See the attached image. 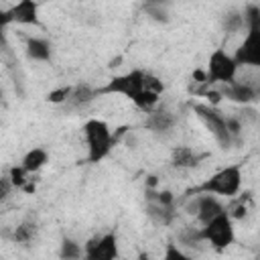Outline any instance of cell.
Listing matches in <instances>:
<instances>
[{"label":"cell","instance_id":"cell-5","mask_svg":"<svg viewBox=\"0 0 260 260\" xmlns=\"http://www.w3.org/2000/svg\"><path fill=\"white\" fill-rule=\"evenodd\" d=\"M238 65L234 61V57L225 51V49H215L209 59H207V67H205V79L209 85L213 83H221L228 85L232 81H236L238 75Z\"/></svg>","mask_w":260,"mask_h":260},{"label":"cell","instance_id":"cell-8","mask_svg":"<svg viewBox=\"0 0 260 260\" xmlns=\"http://www.w3.org/2000/svg\"><path fill=\"white\" fill-rule=\"evenodd\" d=\"M256 32L258 30H246L244 41L238 45L236 53L232 55L238 67H260V53H258V43H256Z\"/></svg>","mask_w":260,"mask_h":260},{"label":"cell","instance_id":"cell-30","mask_svg":"<svg viewBox=\"0 0 260 260\" xmlns=\"http://www.w3.org/2000/svg\"><path fill=\"white\" fill-rule=\"evenodd\" d=\"M14 187L10 185V181H8V177H0V201L2 199H6L8 195H10V191H12Z\"/></svg>","mask_w":260,"mask_h":260},{"label":"cell","instance_id":"cell-3","mask_svg":"<svg viewBox=\"0 0 260 260\" xmlns=\"http://www.w3.org/2000/svg\"><path fill=\"white\" fill-rule=\"evenodd\" d=\"M197 234H199V240L201 242H207L217 252L228 250L236 242V228H234V221L228 217L225 211L219 213V215H215L205 225L197 228Z\"/></svg>","mask_w":260,"mask_h":260},{"label":"cell","instance_id":"cell-27","mask_svg":"<svg viewBox=\"0 0 260 260\" xmlns=\"http://www.w3.org/2000/svg\"><path fill=\"white\" fill-rule=\"evenodd\" d=\"M144 10H146V14H148L152 20H156V22H167V20H169V14H167V10L162 8V4H146Z\"/></svg>","mask_w":260,"mask_h":260},{"label":"cell","instance_id":"cell-10","mask_svg":"<svg viewBox=\"0 0 260 260\" xmlns=\"http://www.w3.org/2000/svg\"><path fill=\"white\" fill-rule=\"evenodd\" d=\"M195 201H197L195 217H197V221H199L201 225H205V223L211 221L215 215H219V213L225 211L223 203H221L215 195H197Z\"/></svg>","mask_w":260,"mask_h":260},{"label":"cell","instance_id":"cell-32","mask_svg":"<svg viewBox=\"0 0 260 260\" xmlns=\"http://www.w3.org/2000/svg\"><path fill=\"white\" fill-rule=\"evenodd\" d=\"M134 260H152V258H150V254H148L146 250H140V252L136 254V258H134Z\"/></svg>","mask_w":260,"mask_h":260},{"label":"cell","instance_id":"cell-7","mask_svg":"<svg viewBox=\"0 0 260 260\" xmlns=\"http://www.w3.org/2000/svg\"><path fill=\"white\" fill-rule=\"evenodd\" d=\"M120 256V244L118 236L114 232L91 236L83 244V258L81 260H118Z\"/></svg>","mask_w":260,"mask_h":260},{"label":"cell","instance_id":"cell-9","mask_svg":"<svg viewBox=\"0 0 260 260\" xmlns=\"http://www.w3.org/2000/svg\"><path fill=\"white\" fill-rule=\"evenodd\" d=\"M219 93H221V98L242 104V106H250V104L258 102V89L248 81H232L228 85H221Z\"/></svg>","mask_w":260,"mask_h":260},{"label":"cell","instance_id":"cell-6","mask_svg":"<svg viewBox=\"0 0 260 260\" xmlns=\"http://www.w3.org/2000/svg\"><path fill=\"white\" fill-rule=\"evenodd\" d=\"M191 108H193L195 116L203 122V126L213 134L215 142L221 148H230L234 144L232 142V136L228 134V128H225V116L217 108H213L209 104H193Z\"/></svg>","mask_w":260,"mask_h":260},{"label":"cell","instance_id":"cell-16","mask_svg":"<svg viewBox=\"0 0 260 260\" xmlns=\"http://www.w3.org/2000/svg\"><path fill=\"white\" fill-rule=\"evenodd\" d=\"M95 98H98L95 87H91L87 83H79V85H71V93H69V100L65 104H69L71 108H81Z\"/></svg>","mask_w":260,"mask_h":260},{"label":"cell","instance_id":"cell-13","mask_svg":"<svg viewBox=\"0 0 260 260\" xmlns=\"http://www.w3.org/2000/svg\"><path fill=\"white\" fill-rule=\"evenodd\" d=\"M24 53L30 61H39V63H47L51 61L53 57V47L47 39L43 37H30L26 39V45H24Z\"/></svg>","mask_w":260,"mask_h":260},{"label":"cell","instance_id":"cell-33","mask_svg":"<svg viewBox=\"0 0 260 260\" xmlns=\"http://www.w3.org/2000/svg\"><path fill=\"white\" fill-rule=\"evenodd\" d=\"M0 100H2V91H0Z\"/></svg>","mask_w":260,"mask_h":260},{"label":"cell","instance_id":"cell-28","mask_svg":"<svg viewBox=\"0 0 260 260\" xmlns=\"http://www.w3.org/2000/svg\"><path fill=\"white\" fill-rule=\"evenodd\" d=\"M142 89H148V91H154V93H162V89H165V85H162V81L156 77V75H152V73H146L144 75V83H142Z\"/></svg>","mask_w":260,"mask_h":260},{"label":"cell","instance_id":"cell-2","mask_svg":"<svg viewBox=\"0 0 260 260\" xmlns=\"http://www.w3.org/2000/svg\"><path fill=\"white\" fill-rule=\"evenodd\" d=\"M83 138L87 144V162H91V165L102 162L112 152V146L116 144L108 122H104L100 118H89L83 124Z\"/></svg>","mask_w":260,"mask_h":260},{"label":"cell","instance_id":"cell-22","mask_svg":"<svg viewBox=\"0 0 260 260\" xmlns=\"http://www.w3.org/2000/svg\"><path fill=\"white\" fill-rule=\"evenodd\" d=\"M242 16H244L246 30H258V26H260V6L258 4H248L244 8Z\"/></svg>","mask_w":260,"mask_h":260},{"label":"cell","instance_id":"cell-1","mask_svg":"<svg viewBox=\"0 0 260 260\" xmlns=\"http://www.w3.org/2000/svg\"><path fill=\"white\" fill-rule=\"evenodd\" d=\"M242 165H228L207 177L201 185L187 191V195H215V197H238L242 189Z\"/></svg>","mask_w":260,"mask_h":260},{"label":"cell","instance_id":"cell-26","mask_svg":"<svg viewBox=\"0 0 260 260\" xmlns=\"http://www.w3.org/2000/svg\"><path fill=\"white\" fill-rule=\"evenodd\" d=\"M69 93H71V85L55 87V89H51V91L47 93V102H49V104H55V106L65 104V102L69 100Z\"/></svg>","mask_w":260,"mask_h":260},{"label":"cell","instance_id":"cell-29","mask_svg":"<svg viewBox=\"0 0 260 260\" xmlns=\"http://www.w3.org/2000/svg\"><path fill=\"white\" fill-rule=\"evenodd\" d=\"M201 93L209 100V106H213V108H217V104L221 102V93L217 89H207V91H201Z\"/></svg>","mask_w":260,"mask_h":260},{"label":"cell","instance_id":"cell-12","mask_svg":"<svg viewBox=\"0 0 260 260\" xmlns=\"http://www.w3.org/2000/svg\"><path fill=\"white\" fill-rule=\"evenodd\" d=\"M144 126L156 134H167L177 126V116L171 110H152L148 112Z\"/></svg>","mask_w":260,"mask_h":260},{"label":"cell","instance_id":"cell-23","mask_svg":"<svg viewBox=\"0 0 260 260\" xmlns=\"http://www.w3.org/2000/svg\"><path fill=\"white\" fill-rule=\"evenodd\" d=\"M223 28H225L228 32H240V30H244L246 24H244V16H242V12H238V10H230V12L223 16Z\"/></svg>","mask_w":260,"mask_h":260},{"label":"cell","instance_id":"cell-31","mask_svg":"<svg viewBox=\"0 0 260 260\" xmlns=\"http://www.w3.org/2000/svg\"><path fill=\"white\" fill-rule=\"evenodd\" d=\"M35 189H37V185L32 183V179H28V183L22 187V191H24V193H35Z\"/></svg>","mask_w":260,"mask_h":260},{"label":"cell","instance_id":"cell-4","mask_svg":"<svg viewBox=\"0 0 260 260\" xmlns=\"http://www.w3.org/2000/svg\"><path fill=\"white\" fill-rule=\"evenodd\" d=\"M144 75H146V71H142V69H132L128 73L114 75L104 85L95 87V95H116L118 93V95L132 100L138 91H142Z\"/></svg>","mask_w":260,"mask_h":260},{"label":"cell","instance_id":"cell-25","mask_svg":"<svg viewBox=\"0 0 260 260\" xmlns=\"http://www.w3.org/2000/svg\"><path fill=\"white\" fill-rule=\"evenodd\" d=\"M160 260H191V256H189L177 242L169 240L167 246H165V254H162Z\"/></svg>","mask_w":260,"mask_h":260},{"label":"cell","instance_id":"cell-14","mask_svg":"<svg viewBox=\"0 0 260 260\" xmlns=\"http://www.w3.org/2000/svg\"><path fill=\"white\" fill-rule=\"evenodd\" d=\"M203 158L205 154L195 152L191 146H175L171 152V165L177 169H195Z\"/></svg>","mask_w":260,"mask_h":260},{"label":"cell","instance_id":"cell-11","mask_svg":"<svg viewBox=\"0 0 260 260\" xmlns=\"http://www.w3.org/2000/svg\"><path fill=\"white\" fill-rule=\"evenodd\" d=\"M8 10L12 16V22L16 24H26V26L39 24V4L35 0H20Z\"/></svg>","mask_w":260,"mask_h":260},{"label":"cell","instance_id":"cell-17","mask_svg":"<svg viewBox=\"0 0 260 260\" xmlns=\"http://www.w3.org/2000/svg\"><path fill=\"white\" fill-rule=\"evenodd\" d=\"M83 246L71 238H63L59 244V260H81Z\"/></svg>","mask_w":260,"mask_h":260},{"label":"cell","instance_id":"cell-21","mask_svg":"<svg viewBox=\"0 0 260 260\" xmlns=\"http://www.w3.org/2000/svg\"><path fill=\"white\" fill-rule=\"evenodd\" d=\"M246 201H248V193H244L242 197H234L232 203L225 207V213H228V217H230L232 221L244 219V217L248 215V205H246Z\"/></svg>","mask_w":260,"mask_h":260},{"label":"cell","instance_id":"cell-24","mask_svg":"<svg viewBox=\"0 0 260 260\" xmlns=\"http://www.w3.org/2000/svg\"><path fill=\"white\" fill-rule=\"evenodd\" d=\"M28 173L20 167V165H14V167H10V171H8V181H10V185L14 187V189H22L26 183H28Z\"/></svg>","mask_w":260,"mask_h":260},{"label":"cell","instance_id":"cell-19","mask_svg":"<svg viewBox=\"0 0 260 260\" xmlns=\"http://www.w3.org/2000/svg\"><path fill=\"white\" fill-rule=\"evenodd\" d=\"M146 213L150 219H154L156 223H162V225H169L173 219H175V207H160L156 203H148L146 205Z\"/></svg>","mask_w":260,"mask_h":260},{"label":"cell","instance_id":"cell-20","mask_svg":"<svg viewBox=\"0 0 260 260\" xmlns=\"http://www.w3.org/2000/svg\"><path fill=\"white\" fill-rule=\"evenodd\" d=\"M35 234H37V225H35L32 221H22L20 225H16V228L12 230L10 240H12V242H16V244L26 246V244H30V242H32Z\"/></svg>","mask_w":260,"mask_h":260},{"label":"cell","instance_id":"cell-18","mask_svg":"<svg viewBox=\"0 0 260 260\" xmlns=\"http://www.w3.org/2000/svg\"><path fill=\"white\" fill-rule=\"evenodd\" d=\"M158 100H160V95L158 93H154V91H148V89H142V91H138L130 102L138 108V110H142V112H152L154 108H156V104H158Z\"/></svg>","mask_w":260,"mask_h":260},{"label":"cell","instance_id":"cell-15","mask_svg":"<svg viewBox=\"0 0 260 260\" xmlns=\"http://www.w3.org/2000/svg\"><path fill=\"white\" fill-rule=\"evenodd\" d=\"M47 162H49V152H47V148L35 146V148H30V150H26V154H24L22 160H20V167H22L28 175H35V173H39Z\"/></svg>","mask_w":260,"mask_h":260}]
</instances>
